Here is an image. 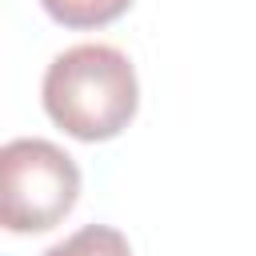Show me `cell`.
I'll use <instances>...</instances> for the list:
<instances>
[{
	"label": "cell",
	"instance_id": "obj_1",
	"mask_svg": "<svg viewBox=\"0 0 256 256\" xmlns=\"http://www.w3.org/2000/svg\"><path fill=\"white\" fill-rule=\"evenodd\" d=\"M40 100L48 120L64 128L72 140L100 144L132 124L140 108V84L132 60L120 48L72 44L48 64Z\"/></svg>",
	"mask_w": 256,
	"mask_h": 256
},
{
	"label": "cell",
	"instance_id": "obj_2",
	"mask_svg": "<svg viewBox=\"0 0 256 256\" xmlns=\"http://www.w3.org/2000/svg\"><path fill=\"white\" fill-rule=\"evenodd\" d=\"M80 200L76 160L40 136H20L0 148V224L16 236L56 228Z\"/></svg>",
	"mask_w": 256,
	"mask_h": 256
},
{
	"label": "cell",
	"instance_id": "obj_3",
	"mask_svg": "<svg viewBox=\"0 0 256 256\" xmlns=\"http://www.w3.org/2000/svg\"><path fill=\"white\" fill-rule=\"evenodd\" d=\"M40 8L64 28H104L120 20L132 0H40Z\"/></svg>",
	"mask_w": 256,
	"mask_h": 256
},
{
	"label": "cell",
	"instance_id": "obj_4",
	"mask_svg": "<svg viewBox=\"0 0 256 256\" xmlns=\"http://www.w3.org/2000/svg\"><path fill=\"white\" fill-rule=\"evenodd\" d=\"M40 256H132V244L120 228L108 224H84L80 232L64 236L60 244L44 248Z\"/></svg>",
	"mask_w": 256,
	"mask_h": 256
}]
</instances>
